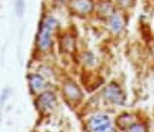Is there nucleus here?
<instances>
[{
    "label": "nucleus",
    "instance_id": "nucleus-1",
    "mask_svg": "<svg viewBox=\"0 0 154 132\" xmlns=\"http://www.w3.org/2000/svg\"><path fill=\"white\" fill-rule=\"evenodd\" d=\"M55 25V23L53 21H48L44 26L43 27L42 30L39 33L38 38V44L39 48L41 50H46L48 49L52 42V31L53 26Z\"/></svg>",
    "mask_w": 154,
    "mask_h": 132
},
{
    "label": "nucleus",
    "instance_id": "nucleus-2",
    "mask_svg": "<svg viewBox=\"0 0 154 132\" xmlns=\"http://www.w3.org/2000/svg\"><path fill=\"white\" fill-rule=\"evenodd\" d=\"M89 126L92 132H110L111 122L108 117L99 115L92 117L89 122Z\"/></svg>",
    "mask_w": 154,
    "mask_h": 132
},
{
    "label": "nucleus",
    "instance_id": "nucleus-3",
    "mask_svg": "<svg viewBox=\"0 0 154 132\" xmlns=\"http://www.w3.org/2000/svg\"><path fill=\"white\" fill-rule=\"evenodd\" d=\"M104 95L110 101L116 104H122L124 100L123 92L115 84L108 85L104 90Z\"/></svg>",
    "mask_w": 154,
    "mask_h": 132
},
{
    "label": "nucleus",
    "instance_id": "nucleus-4",
    "mask_svg": "<svg viewBox=\"0 0 154 132\" xmlns=\"http://www.w3.org/2000/svg\"><path fill=\"white\" fill-rule=\"evenodd\" d=\"M63 93L69 101L78 102L80 101L82 98V93L75 84L68 82L65 84L63 88Z\"/></svg>",
    "mask_w": 154,
    "mask_h": 132
},
{
    "label": "nucleus",
    "instance_id": "nucleus-5",
    "mask_svg": "<svg viewBox=\"0 0 154 132\" xmlns=\"http://www.w3.org/2000/svg\"><path fill=\"white\" fill-rule=\"evenodd\" d=\"M56 98L53 93L46 92L41 94L37 100V106L41 112H47L52 109L54 106Z\"/></svg>",
    "mask_w": 154,
    "mask_h": 132
},
{
    "label": "nucleus",
    "instance_id": "nucleus-6",
    "mask_svg": "<svg viewBox=\"0 0 154 132\" xmlns=\"http://www.w3.org/2000/svg\"><path fill=\"white\" fill-rule=\"evenodd\" d=\"M29 84L33 90L36 91L41 89L43 86V78L38 75H31L29 76Z\"/></svg>",
    "mask_w": 154,
    "mask_h": 132
},
{
    "label": "nucleus",
    "instance_id": "nucleus-7",
    "mask_svg": "<svg viewBox=\"0 0 154 132\" xmlns=\"http://www.w3.org/2000/svg\"><path fill=\"white\" fill-rule=\"evenodd\" d=\"M129 132H147V131L143 125L134 124L129 127Z\"/></svg>",
    "mask_w": 154,
    "mask_h": 132
},
{
    "label": "nucleus",
    "instance_id": "nucleus-8",
    "mask_svg": "<svg viewBox=\"0 0 154 132\" xmlns=\"http://www.w3.org/2000/svg\"><path fill=\"white\" fill-rule=\"evenodd\" d=\"M112 26L116 31L119 30L121 28V22L118 20H114L113 22H112Z\"/></svg>",
    "mask_w": 154,
    "mask_h": 132
},
{
    "label": "nucleus",
    "instance_id": "nucleus-9",
    "mask_svg": "<svg viewBox=\"0 0 154 132\" xmlns=\"http://www.w3.org/2000/svg\"><path fill=\"white\" fill-rule=\"evenodd\" d=\"M151 52H152V54H153V57H154V43L151 45Z\"/></svg>",
    "mask_w": 154,
    "mask_h": 132
}]
</instances>
